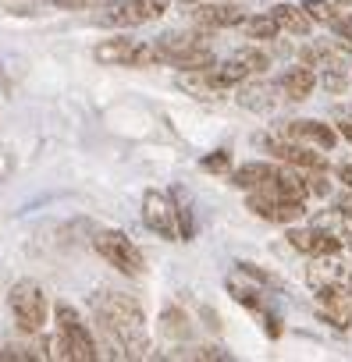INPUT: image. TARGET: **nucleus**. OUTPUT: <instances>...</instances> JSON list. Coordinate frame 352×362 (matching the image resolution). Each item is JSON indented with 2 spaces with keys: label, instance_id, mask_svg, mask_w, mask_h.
<instances>
[{
  "label": "nucleus",
  "instance_id": "obj_1",
  "mask_svg": "<svg viewBox=\"0 0 352 362\" xmlns=\"http://www.w3.org/2000/svg\"><path fill=\"white\" fill-rule=\"evenodd\" d=\"M93 313H96V323L100 330L121 348L125 358H139L149 351V337H146V316H142V305L132 298V295H93Z\"/></svg>",
  "mask_w": 352,
  "mask_h": 362
},
{
  "label": "nucleus",
  "instance_id": "obj_2",
  "mask_svg": "<svg viewBox=\"0 0 352 362\" xmlns=\"http://www.w3.org/2000/svg\"><path fill=\"white\" fill-rule=\"evenodd\" d=\"M8 309H11V320L22 334H40L43 323H47L50 302H47V291L36 281H18L8 291Z\"/></svg>",
  "mask_w": 352,
  "mask_h": 362
},
{
  "label": "nucleus",
  "instance_id": "obj_3",
  "mask_svg": "<svg viewBox=\"0 0 352 362\" xmlns=\"http://www.w3.org/2000/svg\"><path fill=\"white\" fill-rule=\"evenodd\" d=\"M54 316H57V337L64 341L68 358H75V362L100 358V348H96V341H93V334H89V327H86V320H82V313L75 305L57 302L54 305Z\"/></svg>",
  "mask_w": 352,
  "mask_h": 362
},
{
  "label": "nucleus",
  "instance_id": "obj_4",
  "mask_svg": "<svg viewBox=\"0 0 352 362\" xmlns=\"http://www.w3.org/2000/svg\"><path fill=\"white\" fill-rule=\"evenodd\" d=\"M93 249H96L118 274H125V277H139V274L146 270V259H142L139 245H135L125 231H100V235L93 238Z\"/></svg>",
  "mask_w": 352,
  "mask_h": 362
},
{
  "label": "nucleus",
  "instance_id": "obj_5",
  "mask_svg": "<svg viewBox=\"0 0 352 362\" xmlns=\"http://www.w3.org/2000/svg\"><path fill=\"white\" fill-rule=\"evenodd\" d=\"M142 221H146V228L157 231L160 238H178V224H174V203H171V196H164V192H157V189H149V192L142 196Z\"/></svg>",
  "mask_w": 352,
  "mask_h": 362
},
{
  "label": "nucleus",
  "instance_id": "obj_6",
  "mask_svg": "<svg viewBox=\"0 0 352 362\" xmlns=\"http://www.w3.org/2000/svg\"><path fill=\"white\" fill-rule=\"evenodd\" d=\"M288 245L302 256H338L341 252V238L334 231H324V228H292L288 231Z\"/></svg>",
  "mask_w": 352,
  "mask_h": 362
},
{
  "label": "nucleus",
  "instance_id": "obj_7",
  "mask_svg": "<svg viewBox=\"0 0 352 362\" xmlns=\"http://www.w3.org/2000/svg\"><path fill=\"white\" fill-rule=\"evenodd\" d=\"M256 192H267V196L285 199V203H306V196H310V189H306V174L288 170V167H274L271 177L263 181Z\"/></svg>",
  "mask_w": 352,
  "mask_h": 362
},
{
  "label": "nucleus",
  "instance_id": "obj_8",
  "mask_svg": "<svg viewBox=\"0 0 352 362\" xmlns=\"http://www.w3.org/2000/svg\"><path fill=\"white\" fill-rule=\"evenodd\" d=\"M246 206H249L260 221H271V224H295V221L306 214V206H302V203H285V199H274V196L256 192V189L249 192Z\"/></svg>",
  "mask_w": 352,
  "mask_h": 362
},
{
  "label": "nucleus",
  "instance_id": "obj_9",
  "mask_svg": "<svg viewBox=\"0 0 352 362\" xmlns=\"http://www.w3.org/2000/svg\"><path fill=\"white\" fill-rule=\"evenodd\" d=\"M267 149L278 160H285L288 167H299V170H324L327 167L324 153H313V149H306L302 142H292V139H271Z\"/></svg>",
  "mask_w": 352,
  "mask_h": 362
},
{
  "label": "nucleus",
  "instance_id": "obj_10",
  "mask_svg": "<svg viewBox=\"0 0 352 362\" xmlns=\"http://www.w3.org/2000/svg\"><path fill=\"white\" fill-rule=\"evenodd\" d=\"M242 8L239 4H207V0H200L196 11H193V22L200 29H232V25H242Z\"/></svg>",
  "mask_w": 352,
  "mask_h": 362
},
{
  "label": "nucleus",
  "instance_id": "obj_11",
  "mask_svg": "<svg viewBox=\"0 0 352 362\" xmlns=\"http://www.w3.org/2000/svg\"><path fill=\"white\" fill-rule=\"evenodd\" d=\"M285 139L302 142V146H317V149H334L338 132L331 124H320V121H288L285 124Z\"/></svg>",
  "mask_w": 352,
  "mask_h": 362
},
{
  "label": "nucleus",
  "instance_id": "obj_12",
  "mask_svg": "<svg viewBox=\"0 0 352 362\" xmlns=\"http://www.w3.org/2000/svg\"><path fill=\"white\" fill-rule=\"evenodd\" d=\"M271 15H274L278 29H285L292 36H310L313 33V18L302 8H295V4H278V8H271Z\"/></svg>",
  "mask_w": 352,
  "mask_h": 362
},
{
  "label": "nucleus",
  "instance_id": "obj_13",
  "mask_svg": "<svg viewBox=\"0 0 352 362\" xmlns=\"http://www.w3.org/2000/svg\"><path fill=\"white\" fill-rule=\"evenodd\" d=\"M313 86H317V75H313V68H306V64L288 68L285 78H281V93H285V100H306V96L313 93Z\"/></svg>",
  "mask_w": 352,
  "mask_h": 362
},
{
  "label": "nucleus",
  "instance_id": "obj_14",
  "mask_svg": "<svg viewBox=\"0 0 352 362\" xmlns=\"http://www.w3.org/2000/svg\"><path fill=\"white\" fill-rule=\"evenodd\" d=\"M100 25H110V29H135L142 25V15L135 8V0H114V4L100 15Z\"/></svg>",
  "mask_w": 352,
  "mask_h": 362
},
{
  "label": "nucleus",
  "instance_id": "obj_15",
  "mask_svg": "<svg viewBox=\"0 0 352 362\" xmlns=\"http://www.w3.org/2000/svg\"><path fill=\"white\" fill-rule=\"evenodd\" d=\"M132 50H135L132 40H103V43L96 47V61H100V64H125V68H128Z\"/></svg>",
  "mask_w": 352,
  "mask_h": 362
},
{
  "label": "nucleus",
  "instance_id": "obj_16",
  "mask_svg": "<svg viewBox=\"0 0 352 362\" xmlns=\"http://www.w3.org/2000/svg\"><path fill=\"white\" fill-rule=\"evenodd\" d=\"M271 163H242L235 174H232V185H239V189H246V192H253V189H260L263 181L271 177Z\"/></svg>",
  "mask_w": 352,
  "mask_h": 362
},
{
  "label": "nucleus",
  "instance_id": "obj_17",
  "mask_svg": "<svg viewBox=\"0 0 352 362\" xmlns=\"http://www.w3.org/2000/svg\"><path fill=\"white\" fill-rule=\"evenodd\" d=\"M242 29L249 40H274L281 29L274 22V15H253V18H242Z\"/></svg>",
  "mask_w": 352,
  "mask_h": 362
},
{
  "label": "nucleus",
  "instance_id": "obj_18",
  "mask_svg": "<svg viewBox=\"0 0 352 362\" xmlns=\"http://www.w3.org/2000/svg\"><path fill=\"white\" fill-rule=\"evenodd\" d=\"M267 96H271L267 86H242V89H239V103L249 107V110H267V107H271Z\"/></svg>",
  "mask_w": 352,
  "mask_h": 362
},
{
  "label": "nucleus",
  "instance_id": "obj_19",
  "mask_svg": "<svg viewBox=\"0 0 352 362\" xmlns=\"http://www.w3.org/2000/svg\"><path fill=\"white\" fill-rule=\"evenodd\" d=\"M313 22H324V25H331L334 18H338V11H334V4H327V0H302L299 4Z\"/></svg>",
  "mask_w": 352,
  "mask_h": 362
},
{
  "label": "nucleus",
  "instance_id": "obj_20",
  "mask_svg": "<svg viewBox=\"0 0 352 362\" xmlns=\"http://www.w3.org/2000/svg\"><path fill=\"white\" fill-rule=\"evenodd\" d=\"M171 203H174V199H171ZM174 224H178V238H182V242H193L196 224H193V210H189L186 203H174Z\"/></svg>",
  "mask_w": 352,
  "mask_h": 362
},
{
  "label": "nucleus",
  "instance_id": "obj_21",
  "mask_svg": "<svg viewBox=\"0 0 352 362\" xmlns=\"http://www.w3.org/2000/svg\"><path fill=\"white\" fill-rule=\"evenodd\" d=\"M157 64H160V54H157V47H153V43H135L128 68H157Z\"/></svg>",
  "mask_w": 352,
  "mask_h": 362
},
{
  "label": "nucleus",
  "instance_id": "obj_22",
  "mask_svg": "<svg viewBox=\"0 0 352 362\" xmlns=\"http://www.w3.org/2000/svg\"><path fill=\"white\" fill-rule=\"evenodd\" d=\"M239 61L249 68V75H263L267 68H271V61H267V54H260V50H253V47H246V50H239Z\"/></svg>",
  "mask_w": 352,
  "mask_h": 362
},
{
  "label": "nucleus",
  "instance_id": "obj_23",
  "mask_svg": "<svg viewBox=\"0 0 352 362\" xmlns=\"http://www.w3.org/2000/svg\"><path fill=\"white\" fill-rule=\"evenodd\" d=\"M200 167L210 170V174H228V167H232V153H228V149H214L210 156L200 160Z\"/></svg>",
  "mask_w": 352,
  "mask_h": 362
},
{
  "label": "nucleus",
  "instance_id": "obj_24",
  "mask_svg": "<svg viewBox=\"0 0 352 362\" xmlns=\"http://www.w3.org/2000/svg\"><path fill=\"white\" fill-rule=\"evenodd\" d=\"M232 288V295H235V302H242L246 309H256V313H263V302H260V291H253V288H239V284H228Z\"/></svg>",
  "mask_w": 352,
  "mask_h": 362
},
{
  "label": "nucleus",
  "instance_id": "obj_25",
  "mask_svg": "<svg viewBox=\"0 0 352 362\" xmlns=\"http://www.w3.org/2000/svg\"><path fill=\"white\" fill-rule=\"evenodd\" d=\"M135 8H139L142 22H157L167 11V0H135Z\"/></svg>",
  "mask_w": 352,
  "mask_h": 362
},
{
  "label": "nucleus",
  "instance_id": "obj_26",
  "mask_svg": "<svg viewBox=\"0 0 352 362\" xmlns=\"http://www.w3.org/2000/svg\"><path fill=\"white\" fill-rule=\"evenodd\" d=\"M239 270H242L246 277H253L256 284H267V288H278V277H271L267 270H260V267H253V263H239Z\"/></svg>",
  "mask_w": 352,
  "mask_h": 362
},
{
  "label": "nucleus",
  "instance_id": "obj_27",
  "mask_svg": "<svg viewBox=\"0 0 352 362\" xmlns=\"http://www.w3.org/2000/svg\"><path fill=\"white\" fill-rule=\"evenodd\" d=\"M320 82H324V89H331V93H341V89H345V71H338V68H324Z\"/></svg>",
  "mask_w": 352,
  "mask_h": 362
},
{
  "label": "nucleus",
  "instance_id": "obj_28",
  "mask_svg": "<svg viewBox=\"0 0 352 362\" xmlns=\"http://www.w3.org/2000/svg\"><path fill=\"white\" fill-rule=\"evenodd\" d=\"M331 29L338 33V40H345V43L352 47V15H338V18L331 22Z\"/></svg>",
  "mask_w": 352,
  "mask_h": 362
},
{
  "label": "nucleus",
  "instance_id": "obj_29",
  "mask_svg": "<svg viewBox=\"0 0 352 362\" xmlns=\"http://www.w3.org/2000/svg\"><path fill=\"white\" fill-rule=\"evenodd\" d=\"M306 189H310L313 196H327V192H331V185L320 177V170H310V174H306Z\"/></svg>",
  "mask_w": 352,
  "mask_h": 362
},
{
  "label": "nucleus",
  "instance_id": "obj_30",
  "mask_svg": "<svg viewBox=\"0 0 352 362\" xmlns=\"http://www.w3.org/2000/svg\"><path fill=\"white\" fill-rule=\"evenodd\" d=\"M196 358H217V362H225V358H232L225 348H217V344H207V348H196Z\"/></svg>",
  "mask_w": 352,
  "mask_h": 362
},
{
  "label": "nucleus",
  "instance_id": "obj_31",
  "mask_svg": "<svg viewBox=\"0 0 352 362\" xmlns=\"http://www.w3.org/2000/svg\"><path fill=\"white\" fill-rule=\"evenodd\" d=\"M57 8H64V11H82L86 4H93V0H54Z\"/></svg>",
  "mask_w": 352,
  "mask_h": 362
},
{
  "label": "nucleus",
  "instance_id": "obj_32",
  "mask_svg": "<svg viewBox=\"0 0 352 362\" xmlns=\"http://www.w3.org/2000/svg\"><path fill=\"white\" fill-rule=\"evenodd\" d=\"M338 214H341V217H352V189L338 199Z\"/></svg>",
  "mask_w": 352,
  "mask_h": 362
},
{
  "label": "nucleus",
  "instance_id": "obj_33",
  "mask_svg": "<svg viewBox=\"0 0 352 362\" xmlns=\"http://www.w3.org/2000/svg\"><path fill=\"white\" fill-rule=\"evenodd\" d=\"M338 177H341L345 189H352V163H341V167H338Z\"/></svg>",
  "mask_w": 352,
  "mask_h": 362
},
{
  "label": "nucleus",
  "instance_id": "obj_34",
  "mask_svg": "<svg viewBox=\"0 0 352 362\" xmlns=\"http://www.w3.org/2000/svg\"><path fill=\"white\" fill-rule=\"evenodd\" d=\"M338 132H341V135H345V139L352 142V124H338Z\"/></svg>",
  "mask_w": 352,
  "mask_h": 362
},
{
  "label": "nucleus",
  "instance_id": "obj_35",
  "mask_svg": "<svg viewBox=\"0 0 352 362\" xmlns=\"http://www.w3.org/2000/svg\"><path fill=\"white\" fill-rule=\"evenodd\" d=\"M331 4H341V8H352V0H331Z\"/></svg>",
  "mask_w": 352,
  "mask_h": 362
},
{
  "label": "nucleus",
  "instance_id": "obj_36",
  "mask_svg": "<svg viewBox=\"0 0 352 362\" xmlns=\"http://www.w3.org/2000/svg\"><path fill=\"white\" fill-rule=\"evenodd\" d=\"M189 4H200V0H189Z\"/></svg>",
  "mask_w": 352,
  "mask_h": 362
}]
</instances>
